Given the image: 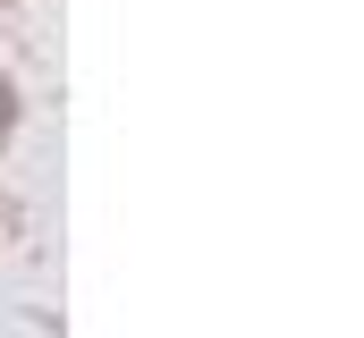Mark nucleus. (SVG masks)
Masks as SVG:
<instances>
[{"mask_svg":"<svg viewBox=\"0 0 364 338\" xmlns=\"http://www.w3.org/2000/svg\"><path fill=\"white\" fill-rule=\"evenodd\" d=\"M9 119H17V102H9V84H0V144H9Z\"/></svg>","mask_w":364,"mask_h":338,"instance_id":"obj_1","label":"nucleus"}]
</instances>
